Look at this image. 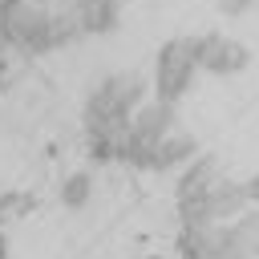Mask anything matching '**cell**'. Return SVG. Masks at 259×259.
Segmentation results:
<instances>
[{
  "mask_svg": "<svg viewBox=\"0 0 259 259\" xmlns=\"http://www.w3.org/2000/svg\"><path fill=\"white\" fill-rule=\"evenodd\" d=\"M198 77V45L194 36H178V40H166L162 53H158V65H154V89H158V101H178Z\"/></svg>",
  "mask_w": 259,
  "mask_h": 259,
  "instance_id": "6da1fadb",
  "label": "cell"
},
{
  "mask_svg": "<svg viewBox=\"0 0 259 259\" xmlns=\"http://www.w3.org/2000/svg\"><path fill=\"white\" fill-rule=\"evenodd\" d=\"M142 101H146V77L142 73H109V77H101L89 89V97H85V121L113 117V113L130 117Z\"/></svg>",
  "mask_w": 259,
  "mask_h": 259,
  "instance_id": "7a4b0ae2",
  "label": "cell"
},
{
  "mask_svg": "<svg viewBox=\"0 0 259 259\" xmlns=\"http://www.w3.org/2000/svg\"><path fill=\"white\" fill-rule=\"evenodd\" d=\"M247 182H235V178H214L210 186H206V194H202V206H206V214L214 219V223H231V219H239L243 210H247Z\"/></svg>",
  "mask_w": 259,
  "mask_h": 259,
  "instance_id": "3957f363",
  "label": "cell"
},
{
  "mask_svg": "<svg viewBox=\"0 0 259 259\" xmlns=\"http://www.w3.org/2000/svg\"><path fill=\"white\" fill-rule=\"evenodd\" d=\"M194 154H198V138H194L190 130H182V125H174V130L154 146L150 170H178V166H186Z\"/></svg>",
  "mask_w": 259,
  "mask_h": 259,
  "instance_id": "277c9868",
  "label": "cell"
},
{
  "mask_svg": "<svg viewBox=\"0 0 259 259\" xmlns=\"http://www.w3.org/2000/svg\"><path fill=\"white\" fill-rule=\"evenodd\" d=\"M219 235H223V223H214V219L182 223V235H178V251H182V259H214V251H219Z\"/></svg>",
  "mask_w": 259,
  "mask_h": 259,
  "instance_id": "5b68a950",
  "label": "cell"
},
{
  "mask_svg": "<svg viewBox=\"0 0 259 259\" xmlns=\"http://www.w3.org/2000/svg\"><path fill=\"white\" fill-rule=\"evenodd\" d=\"M219 178V162L214 158H190L186 162V170L178 174V182H174V198L178 202H190V198H202L206 194V186Z\"/></svg>",
  "mask_w": 259,
  "mask_h": 259,
  "instance_id": "8992f818",
  "label": "cell"
},
{
  "mask_svg": "<svg viewBox=\"0 0 259 259\" xmlns=\"http://www.w3.org/2000/svg\"><path fill=\"white\" fill-rule=\"evenodd\" d=\"M121 4H125V0H73L77 20H81L85 36H89V32H109V28L117 24Z\"/></svg>",
  "mask_w": 259,
  "mask_h": 259,
  "instance_id": "52a82bcc",
  "label": "cell"
},
{
  "mask_svg": "<svg viewBox=\"0 0 259 259\" xmlns=\"http://www.w3.org/2000/svg\"><path fill=\"white\" fill-rule=\"evenodd\" d=\"M89 198H93V174L89 170H73L61 182V206L65 210H85Z\"/></svg>",
  "mask_w": 259,
  "mask_h": 259,
  "instance_id": "ba28073f",
  "label": "cell"
},
{
  "mask_svg": "<svg viewBox=\"0 0 259 259\" xmlns=\"http://www.w3.org/2000/svg\"><path fill=\"white\" fill-rule=\"evenodd\" d=\"M227 40H231V36H223V32H202V36H194V45H198V69H206V73H219V77H223Z\"/></svg>",
  "mask_w": 259,
  "mask_h": 259,
  "instance_id": "9c48e42d",
  "label": "cell"
},
{
  "mask_svg": "<svg viewBox=\"0 0 259 259\" xmlns=\"http://www.w3.org/2000/svg\"><path fill=\"white\" fill-rule=\"evenodd\" d=\"M32 210V194H20V190H12V194H0V223H8V219H20V214H28Z\"/></svg>",
  "mask_w": 259,
  "mask_h": 259,
  "instance_id": "30bf717a",
  "label": "cell"
},
{
  "mask_svg": "<svg viewBox=\"0 0 259 259\" xmlns=\"http://www.w3.org/2000/svg\"><path fill=\"white\" fill-rule=\"evenodd\" d=\"M251 65V49L247 45H239V40H227V57H223V77H231V73H243Z\"/></svg>",
  "mask_w": 259,
  "mask_h": 259,
  "instance_id": "8fae6325",
  "label": "cell"
},
{
  "mask_svg": "<svg viewBox=\"0 0 259 259\" xmlns=\"http://www.w3.org/2000/svg\"><path fill=\"white\" fill-rule=\"evenodd\" d=\"M255 4H259V0H214V8H219L223 16H231V20H235V16H247Z\"/></svg>",
  "mask_w": 259,
  "mask_h": 259,
  "instance_id": "7c38bea8",
  "label": "cell"
},
{
  "mask_svg": "<svg viewBox=\"0 0 259 259\" xmlns=\"http://www.w3.org/2000/svg\"><path fill=\"white\" fill-rule=\"evenodd\" d=\"M247 198H251V202H259V174L247 182Z\"/></svg>",
  "mask_w": 259,
  "mask_h": 259,
  "instance_id": "4fadbf2b",
  "label": "cell"
},
{
  "mask_svg": "<svg viewBox=\"0 0 259 259\" xmlns=\"http://www.w3.org/2000/svg\"><path fill=\"white\" fill-rule=\"evenodd\" d=\"M8 53H12V40H8L4 32H0V57H8Z\"/></svg>",
  "mask_w": 259,
  "mask_h": 259,
  "instance_id": "5bb4252c",
  "label": "cell"
},
{
  "mask_svg": "<svg viewBox=\"0 0 259 259\" xmlns=\"http://www.w3.org/2000/svg\"><path fill=\"white\" fill-rule=\"evenodd\" d=\"M0 259H8V239H4V227H0Z\"/></svg>",
  "mask_w": 259,
  "mask_h": 259,
  "instance_id": "9a60e30c",
  "label": "cell"
},
{
  "mask_svg": "<svg viewBox=\"0 0 259 259\" xmlns=\"http://www.w3.org/2000/svg\"><path fill=\"white\" fill-rule=\"evenodd\" d=\"M40 4H49V8H57V4H73V0H40Z\"/></svg>",
  "mask_w": 259,
  "mask_h": 259,
  "instance_id": "2e32d148",
  "label": "cell"
},
{
  "mask_svg": "<svg viewBox=\"0 0 259 259\" xmlns=\"http://www.w3.org/2000/svg\"><path fill=\"white\" fill-rule=\"evenodd\" d=\"M134 259H166V255H154V251H150V255H134Z\"/></svg>",
  "mask_w": 259,
  "mask_h": 259,
  "instance_id": "e0dca14e",
  "label": "cell"
}]
</instances>
